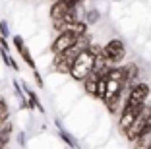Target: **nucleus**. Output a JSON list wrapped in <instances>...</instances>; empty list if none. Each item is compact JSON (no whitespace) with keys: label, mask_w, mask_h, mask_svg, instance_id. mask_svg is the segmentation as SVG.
I'll list each match as a JSON object with an SVG mask.
<instances>
[{"label":"nucleus","mask_w":151,"mask_h":149,"mask_svg":"<svg viewBox=\"0 0 151 149\" xmlns=\"http://www.w3.org/2000/svg\"><path fill=\"white\" fill-rule=\"evenodd\" d=\"M33 78H35L37 85H39V87L43 89V87H45V81H43V78H41V74H39V72H37V68H35V70H33Z\"/></svg>","instance_id":"obj_21"},{"label":"nucleus","mask_w":151,"mask_h":149,"mask_svg":"<svg viewBox=\"0 0 151 149\" xmlns=\"http://www.w3.org/2000/svg\"><path fill=\"white\" fill-rule=\"evenodd\" d=\"M60 19H62V22L66 23L68 27H70V25H74V23L78 22V19H80V12H78V6H72V8L68 10V12L64 14V16H62Z\"/></svg>","instance_id":"obj_13"},{"label":"nucleus","mask_w":151,"mask_h":149,"mask_svg":"<svg viewBox=\"0 0 151 149\" xmlns=\"http://www.w3.org/2000/svg\"><path fill=\"white\" fill-rule=\"evenodd\" d=\"M70 2H72V4H74V6H80L81 2H85V0H70Z\"/></svg>","instance_id":"obj_24"},{"label":"nucleus","mask_w":151,"mask_h":149,"mask_svg":"<svg viewBox=\"0 0 151 149\" xmlns=\"http://www.w3.org/2000/svg\"><path fill=\"white\" fill-rule=\"evenodd\" d=\"M107 95V76H99V81H97V93H95V99L103 101Z\"/></svg>","instance_id":"obj_14"},{"label":"nucleus","mask_w":151,"mask_h":149,"mask_svg":"<svg viewBox=\"0 0 151 149\" xmlns=\"http://www.w3.org/2000/svg\"><path fill=\"white\" fill-rule=\"evenodd\" d=\"M99 18H101V14H99V10H95V8L85 12V22L91 23V25H95V23L99 22Z\"/></svg>","instance_id":"obj_18"},{"label":"nucleus","mask_w":151,"mask_h":149,"mask_svg":"<svg viewBox=\"0 0 151 149\" xmlns=\"http://www.w3.org/2000/svg\"><path fill=\"white\" fill-rule=\"evenodd\" d=\"M145 130H151V110H149V116H147V122H145Z\"/></svg>","instance_id":"obj_23"},{"label":"nucleus","mask_w":151,"mask_h":149,"mask_svg":"<svg viewBox=\"0 0 151 149\" xmlns=\"http://www.w3.org/2000/svg\"><path fill=\"white\" fill-rule=\"evenodd\" d=\"M76 33L68 27V29L60 31V33H56V37H54L52 45H50V53L52 54H58V53H62V50H66V48H70L72 45L76 43Z\"/></svg>","instance_id":"obj_5"},{"label":"nucleus","mask_w":151,"mask_h":149,"mask_svg":"<svg viewBox=\"0 0 151 149\" xmlns=\"http://www.w3.org/2000/svg\"><path fill=\"white\" fill-rule=\"evenodd\" d=\"M97 81H99V74L95 70H91L87 76H85L83 79H81V85H83V91L87 93V95L95 97V93H97Z\"/></svg>","instance_id":"obj_10"},{"label":"nucleus","mask_w":151,"mask_h":149,"mask_svg":"<svg viewBox=\"0 0 151 149\" xmlns=\"http://www.w3.org/2000/svg\"><path fill=\"white\" fill-rule=\"evenodd\" d=\"M12 122H10V118L6 120L2 126H0V147H6V145L10 143V140H12Z\"/></svg>","instance_id":"obj_12"},{"label":"nucleus","mask_w":151,"mask_h":149,"mask_svg":"<svg viewBox=\"0 0 151 149\" xmlns=\"http://www.w3.org/2000/svg\"><path fill=\"white\" fill-rule=\"evenodd\" d=\"M99 50H101V47H99V45H93V43L89 45L87 48H83V50L76 56V60H74V64H72L70 74H68V76H70L74 81H80V83H81V79L93 70L95 54H97Z\"/></svg>","instance_id":"obj_1"},{"label":"nucleus","mask_w":151,"mask_h":149,"mask_svg":"<svg viewBox=\"0 0 151 149\" xmlns=\"http://www.w3.org/2000/svg\"><path fill=\"white\" fill-rule=\"evenodd\" d=\"M56 128H58V134H60L62 141H66L70 147H78V140H74V136H72V134H68V132L60 126V122H56Z\"/></svg>","instance_id":"obj_15"},{"label":"nucleus","mask_w":151,"mask_h":149,"mask_svg":"<svg viewBox=\"0 0 151 149\" xmlns=\"http://www.w3.org/2000/svg\"><path fill=\"white\" fill-rule=\"evenodd\" d=\"M145 105V103H143ZM143 105H138V107H128V105H122V110L118 112V130L124 134L128 130V126L132 124V120L138 116V112L143 109Z\"/></svg>","instance_id":"obj_6"},{"label":"nucleus","mask_w":151,"mask_h":149,"mask_svg":"<svg viewBox=\"0 0 151 149\" xmlns=\"http://www.w3.org/2000/svg\"><path fill=\"white\" fill-rule=\"evenodd\" d=\"M149 93H151L149 83H145V81H138V83H134L132 87H128L126 97H124V105H128V107L143 105V103H147Z\"/></svg>","instance_id":"obj_3"},{"label":"nucleus","mask_w":151,"mask_h":149,"mask_svg":"<svg viewBox=\"0 0 151 149\" xmlns=\"http://www.w3.org/2000/svg\"><path fill=\"white\" fill-rule=\"evenodd\" d=\"M10 118V107L4 97H0V124H4Z\"/></svg>","instance_id":"obj_17"},{"label":"nucleus","mask_w":151,"mask_h":149,"mask_svg":"<svg viewBox=\"0 0 151 149\" xmlns=\"http://www.w3.org/2000/svg\"><path fill=\"white\" fill-rule=\"evenodd\" d=\"M72 6L74 4L70 0H52V4H50V19H60Z\"/></svg>","instance_id":"obj_9"},{"label":"nucleus","mask_w":151,"mask_h":149,"mask_svg":"<svg viewBox=\"0 0 151 149\" xmlns=\"http://www.w3.org/2000/svg\"><path fill=\"white\" fill-rule=\"evenodd\" d=\"M0 54H2V60H4L6 66H10V68H14V70H18V64H16V60H12V56H10V50L0 48Z\"/></svg>","instance_id":"obj_19"},{"label":"nucleus","mask_w":151,"mask_h":149,"mask_svg":"<svg viewBox=\"0 0 151 149\" xmlns=\"http://www.w3.org/2000/svg\"><path fill=\"white\" fill-rule=\"evenodd\" d=\"M22 89H23V93L27 95V99L31 101V105H33V109H37L39 112H45V109H43V105H41V101H39V97H37V93L33 91L29 85L25 83V81H22Z\"/></svg>","instance_id":"obj_11"},{"label":"nucleus","mask_w":151,"mask_h":149,"mask_svg":"<svg viewBox=\"0 0 151 149\" xmlns=\"http://www.w3.org/2000/svg\"><path fill=\"white\" fill-rule=\"evenodd\" d=\"M70 29L76 33V37H80V35H83L85 31H89V23L85 19H78L74 25H70Z\"/></svg>","instance_id":"obj_16"},{"label":"nucleus","mask_w":151,"mask_h":149,"mask_svg":"<svg viewBox=\"0 0 151 149\" xmlns=\"http://www.w3.org/2000/svg\"><path fill=\"white\" fill-rule=\"evenodd\" d=\"M149 110H151V105L145 103L143 109L138 112V116H136V118L132 120V124L128 126V130L124 132V137L130 141V143H134V141L145 132V122H147V116H149Z\"/></svg>","instance_id":"obj_2"},{"label":"nucleus","mask_w":151,"mask_h":149,"mask_svg":"<svg viewBox=\"0 0 151 149\" xmlns=\"http://www.w3.org/2000/svg\"><path fill=\"white\" fill-rule=\"evenodd\" d=\"M124 68V81H126V87H132L134 83L139 81V68L136 62H128V64L122 66ZM128 91V89H126Z\"/></svg>","instance_id":"obj_8"},{"label":"nucleus","mask_w":151,"mask_h":149,"mask_svg":"<svg viewBox=\"0 0 151 149\" xmlns=\"http://www.w3.org/2000/svg\"><path fill=\"white\" fill-rule=\"evenodd\" d=\"M0 35L10 37V29H8V22L6 19H0Z\"/></svg>","instance_id":"obj_20"},{"label":"nucleus","mask_w":151,"mask_h":149,"mask_svg":"<svg viewBox=\"0 0 151 149\" xmlns=\"http://www.w3.org/2000/svg\"><path fill=\"white\" fill-rule=\"evenodd\" d=\"M103 54L107 56V60L112 66L122 64V60L126 58V47L122 39H111L107 45H103Z\"/></svg>","instance_id":"obj_4"},{"label":"nucleus","mask_w":151,"mask_h":149,"mask_svg":"<svg viewBox=\"0 0 151 149\" xmlns=\"http://www.w3.org/2000/svg\"><path fill=\"white\" fill-rule=\"evenodd\" d=\"M18 143L22 145V147L25 145V134H23V132H19V134H18Z\"/></svg>","instance_id":"obj_22"},{"label":"nucleus","mask_w":151,"mask_h":149,"mask_svg":"<svg viewBox=\"0 0 151 149\" xmlns=\"http://www.w3.org/2000/svg\"><path fill=\"white\" fill-rule=\"evenodd\" d=\"M12 43H14V48L18 50V54L22 56V60L25 62V64L29 66L31 70H35L37 64H35V60H33V56H31V53H29V48H27L23 37H22V35H14V37H12Z\"/></svg>","instance_id":"obj_7"}]
</instances>
